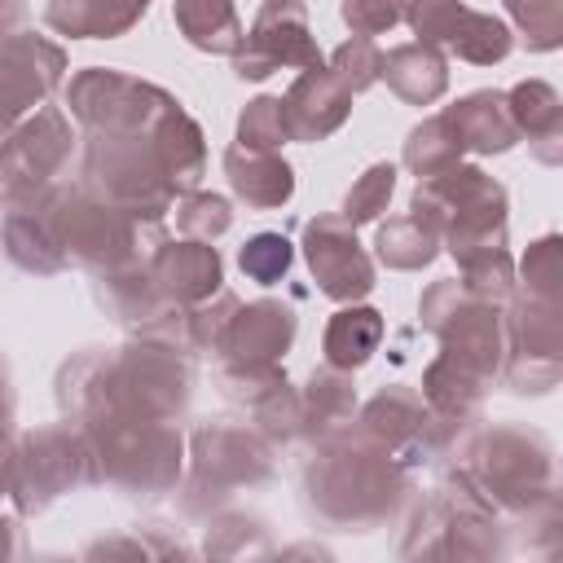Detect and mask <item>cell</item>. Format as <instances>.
<instances>
[{
  "label": "cell",
  "instance_id": "4316f807",
  "mask_svg": "<svg viewBox=\"0 0 563 563\" xmlns=\"http://www.w3.org/2000/svg\"><path fill=\"white\" fill-rule=\"evenodd\" d=\"M334 75L356 92V88H369L378 75H383V53L365 40V35H356V40H347L339 53H334Z\"/></svg>",
  "mask_w": 563,
  "mask_h": 563
},
{
  "label": "cell",
  "instance_id": "52a82bcc",
  "mask_svg": "<svg viewBox=\"0 0 563 563\" xmlns=\"http://www.w3.org/2000/svg\"><path fill=\"white\" fill-rule=\"evenodd\" d=\"M233 66L242 79H264L277 66H321V53L308 40V13L299 0H268L233 48Z\"/></svg>",
  "mask_w": 563,
  "mask_h": 563
},
{
  "label": "cell",
  "instance_id": "f1b7e54d",
  "mask_svg": "<svg viewBox=\"0 0 563 563\" xmlns=\"http://www.w3.org/2000/svg\"><path fill=\"white\" fill-rule=\"evenodd\" d=\"M405 4L409 0H347L343 4V18H347V26L356 31V35H378L383 26H396L400 22V13H405Z\"/></svg>",
  "mask_w": 563,
  "mask_h": 563
},
{
  "label": "cell",
  "instance_id": "7c38bea8",
  "mask_svg": "<svg viewBox=\"0 0 563 563\" xmlns=\"http://www.w3.org/2000/svg\"><path fill=\"white\" fill-rule=\"evenodd\" d=\"M347 106H352V88L334 70L308 66L303 79L282 101L286 136H295V141H321V136H330L347 119Z\"/></svg>",
  "mask_w": 563,
  "mask_h": 563
},
{
  "label": "cell",
  "instance_id": "4fadbf2b",
  "mask_svg": "<svg viewBox=\"0 0 563 563\" xmlns=\"http://www.w3.org/2000/svg\"><path fill=\"white\" fill-rule=\"evenodd\" d=\"M290 339H295V312L277 299H260L229 317L216 352H224V361H277L290 347Z\"/></svg>",
  "mask_w": 563,
  "mask_h": 563
},
{
  "label": "cell",
  "instance_id": "277c9868",
  "mask_svg": "<svg viewBox=\"0 0 563 563\" xmlns=\"http://www.w3.org/2000/svg\"><path fill=\"white\" fill-rule=\"evenodd\" d=\"M97 479V457L88 435H75L66 427H44L26 435V449L13 453V493L22 510H44L53 497Z\"/></svg>",
  "mask_w": 563,
  "mask_h": 563
},
{
  "label": "cell",
  "instance_id": "7402d4cb",
  "mask_svg": "<svg viewBox=\"0 0 563 563\" xmlns=\"http://www.w3.org/2000/svg\"><path fill=\"white\" fill-rule=\"evenodd\" d=\"M515 132H528V141H554L559 136V97L550 84H519L510 97Z\"/></svg>",
  "mask_w": 563,
  "mask_h": 563
},
{
  "label": "cell",
  "instance_id": "603a6c76",
  "mask_svg": "<svg viewBox=\"0 0 563 563\" xmlns=\"http://www.w3.org/2000/svg\"><path fill=\"white\" fill-rule=\"evenodd\" d=\"M378 255H383L391 268H422V264L435 255V233H431L418 216L391 220V224H383V233H378Z\"/></svg>",
  "mask_w": 563,
  "mask_h": 563
},
{
  "label": "cell",
  "instance_id": "2e32d148",
  "mask_svg": "<svg viewBox=\"0 0 563 563\" xmlns=\"http://www.w3.org/2000/svg\"><path fill=\"white\" fill-rule=\"evenodd\" d=\"M224 172L238 189V198H246L251 207H277L290 198L295 180L290 167L273 154V150H251V145H233L224 154Z\"/></svg>",
  "mask_w": 563,
  "mask_h": 563
},
{
  "label": "cell",
  "instance_id": "ac0fdd59",
  "mask_svg": "<svg viewBox=\"0 0 563 563\" xmlns=\"http://www.w3.org/2000/svg\"><path fill=\"white\" fill-rule=\"evenodd\" d=\"M383 75L387 84L413 101V106H427L444 92V57L431 48V44H405V48H391L383 57Z\"/></svg>",
  "mask_w": 563,
  "mask_h": 563
},
{
  "label": "cell",
  "instance_id": "9c48e42d",
  "mask_svg": "<svg viewBox=\"0 0 563 563\" xmlns=\"http://www.w3.org/2000/svg\"><path fill=\"white\" fill-rule=\"evenodd\" d=\"M409 22L422 44H449L466 62H501L510 53V31L488 13L462 9L457 0H413Z\"/></svg>",
  "mask_w": 563,
  "mask_h": 563
},
{
  "label": "cell",
  "instance_id": "4dcf8cb0",
  "mask_svg": "<svg viewBox=\"0 0 563 563\" xmlns=\"http://www.w3.org/2000/svg\"><path fill=\"white\" fill-rule=\"evenodd\" d=\"M9 418H13V391H9V374L0 365V431L9 427Z\"/></svg>",
  "mask_w": 563,
  "mask_h": 563
},
{
  "label": "cell",
  "instance_id": "3957f363",
  "mask_svg": "<svg viewBox=\"0 0 563 563\" xmlns=\"http://www.w3.org/2000/svg\"><path fill=\"white\" fill-rule=\"evenodd\" d=\"M97 479H110L136 497H158L180 475V435L167 427V418H110L97 427H84Z\"/></svg>",
  "mask_w": 563,
  "mask_h": 563
},
{
  "label": "cell",
  "instance_id": "ffe728a7",
  "mask_svg": "<svg viewBox=\"0 0 563 563\" xmlns=\"http://www.w3.org/2000/svg\"><path fill=\"white\" fill-rule=\"evenodd\" d=\"M378 339H383V317L374 308H343L325 325V361L334 369H356L369 361Z\"/></svg>",
  "mask_w": 563,
  "mask_h": 563
},
{
  "label": "cell",
  "instance_id": "8992f818",
  "mask_svg": "<svg viewBox=\"0 0 563 563\" xmlns=\"http://www.w3.org/2000/svg\"><path fill=\"white\" fill-rule=\"evenodd\" d=\"M70 150H75V136H70V128L57 110H40L35 119H26L0 145V189H4V198H26V194L48 189V180L66 167Z\"/></svg>",
  "mask_w": 563,
  "mask_h": 563
},
{
  "label": "cell",
  "instance_id": "30bf717a",
  "mask_svg": "<svg viewBox=\"0 0 563 563\" xmlns=\"http://www.w3.org/2000/svg\"><path fill=\"white\" fill-rule=\"evenodd\" d=\"M62 75V53L40 35H0V132L31 110Z\"/></svg>",
  "mask_w": 563,
  "mask_h": 563
},
{
  "label": "cell",
  "instance_id": "484cf974",
  "mask_svg": "<svg viewBox=\"0 0 563 563\" xmlns=\"http://www.w3.org/2000/svg\"><path fill=\"white\" fill-rule=\"evenodd\" d=\"M238 264H242L246 277H255V282L268 286V282H277V277L290 268V242H286L282 233H260V238H251V242L242 246Z\"/></svg>",
  "mask_w": 563,
  "mask_h": 563
},
{
  "label": "cell",
  "instance_id": "7a4b0ae2",
  "mask_svg": "<svg viewBox=\"0 0 563 563\" xmlns=\"http://www.w3.org/2000/svg\"><path fill=\"white\" fill-rule=\"evenodd\" d=\"M550 444L523 427H488L471 440L462 479L493 510H532L550 493Z\"/></svg>",
  "mask_w": 563,
  "mask_h": 563
},
{
  "label": "cell",
  "instance_id": "d4e9b609",
  "mask_svg": "<svg viewBox=\"0 0 563 563\" xmlns=\"http://www.w3.org/2000/svg\"><path fill=\"white\" fill-rule=\"evenodd\" d=\"M391 185H396V167L391 163H378V167H369L356 185H352V194H347V202H343V220L347 224H361V220H374L383 207H387V198H391Z\"/></svg>",
  "mask_w": 563,
  "mask_h": 563
},
{
  "label": "cell",
  "instance_id": "ba28073f",
  "mask_svg": "<svg viewBox=\"0 0 563 563\" xmlns=\"http://www.w3.org/2000/svg\"><path fill=\"white\" fill-rule=\"evenodd\" d=\"M268 479V444L246 427H202L194 435V479L189 497H229L242 484Z\"/></svg>",
  "mask_w": 563,
  "mask_h": 563
},
{
  "label": "cell",
  "instance_id": "44dd1931",
  "mask_svg": "<svg viewBox=\"0 0 563 563\" xmlns=\"http://www.w3.org/2000/svg\"><path fill=\"white\" fill-rule=\"evenodd\" d=\"M352 405H356L352 378L330 365V369L312 374L308 396L299 400V413H303V427H308L312 435H334V431L352 418Z\"/></svg>",
  "mask_w": 563,
  "mask_h": 563
},
{
  "label": "cell",
  "instance_id": "e0dca14e",
  "mask_svg": "<svg viewBox=\"0 0 563 563\" xmlns=\"http://www.w3.org/2000/svg\"><path fill=\"white\" fill-rule=\"evenodd\" d=\"M150 0H53L48 26L66 35H119L128 31Z\"/></svg>",
  "mask_w": 563,
  "mask_h": 563
},
{
  "label": "cell",
  "instance_id": "6da1fadb",
  "mask_svg": "<svg viewBox=\"0 0 563 563\" xmlns=\"http://www.w3.org/2000/svg\"><path fill=\"white\" fill-rule=\"evenodd\" d=\"M325 440L330 444L303 471L308 506H312V515H321L325 523H334L343 532H365L396 510V501L405 493V475H400L396 457L383 444H374L369 435L352 440V435L334 431Z\"/></svg>",
  "mask_w": 563,
  "mask_h": 563
},
{
  "label": "cell",
  "instance_id": "8fae6325",
  "mask_svg": "<svg viewBox=\"0 0 563 563\" xmlns=\"http://www.w3.org/2000/svg\"><path fill=\"white\" fill-rule=\"evenodd\" d=\"M303 251H308V268L312 277L321 282V290L330 299H361L369 295L374 286V268L365 260V251L356 246L352 229L343 216H321L308 224V238H303Z\"/></svg>",
  "mask_w": 563,
  "mask_h": 563
},
{
  "label": "cell",
  "instance_id": "9a60e30c",
  "mask_svg": "<svg viewBox=\"0 0 563 563\" xmlns=\"http://www.w3.org/2000/svg\"><path fill=\"white\" fill-rule=\"evenodd\" d=\"M440 119H444V128H449V136H453L457 150H479V154L510 150L515 136H519L515 132V119H510V106L497 92H475V97L457 101L453 110H444Z\"/></svg>",
  "mask_w": 563,
  "mask_h": 563
},
{
  "label": "cell",
  "instance_id": "83f0119b",
  "mask_svg": "<svg viewBox=\"0 0 563 563\" xmlns=\"http://www.w3.org/2000/svg\"><path fill=\"white\" fill-rule=\"evenodd\" d=\"M180 229L194 233V238H216L229 229V202L216 198V194H194L185 207H180Z\"/></svg>",
  "mask_w": 563,
  "mask_h": 563
},
{
  "label": "cell",
  "instance_id": "5bb4252c",
  "mask_svg": "<svg viewBox=\"0 0 563 563\" xmlns=\"http://www.w3.org/2000/svg\"><path fill=\"white\" fill-rule=\"evenodd\" d=\"M150 277L167 303H202L220 290V255L207 242L158 246L150 260Z\"/></svg>",
  "mask_w": 563,
  "mask_h": 563
},
{
  "label": "cell",
  "instance_id": "f546056e",
  "mask_svg": "<svg viewBox=\"0 0 563 563\" xmlns=\"http://www.w3.org/2000/svg\"><path fill=\"white\" fill-rule=\"evenodd\" d=\"M528 35H541L537 48H550L559 35V0H506Z\"/></svg>",
  "mask_w": 563,
  "mask_h": 563
},
{
  "label": "cell",
  "instance_id": "d6986e66",
  "mask_svg": "<svg viewBox=\"0 0 563 563\" xmlns=\"http://www.w3.org/2000/svg\"><path fill=\"white\" fill-rule=\"evenodd\" d=\"M176 22L189 35V44L207 53H233L242 44V22L233 13V0H176Z\"/></svg>",
  "mask_w": 563,
  "mask_h": 563
},
{
  "label": "cell",
  "instance_id": "5b68a950",
  "mask_svg": "<svg viewBox=\"0 0 563 563\" xmlns=\"http://www.w3.org/2000/svg\"><path fill=\"white\" fill-rule=\"evenodd\" d=\"M172 106L167 92L154 84H141L119 70H84L70 84V110L92 128V132H141L154 128L158 114Z\"/></svg>",
  "mask_w": 563,
  "mask_h": 563
},
{
  "label": "cell",
  "instance_id": "cb8c5ba5",
  "mask_svg": "<svg viewBox=\"0 0 563 563\" xmlns=\"http://www.w3.org/2000/svg\"><path fill=\"white\" fill-rule=\"evenodd\" d=\"M286 141V114H282V101L277 97H260L246 106L242 123H238V145H251V150H277Z\"/></svg>",
  "mask_w": 563,
  "mask_h": 563
}]
</instances>
